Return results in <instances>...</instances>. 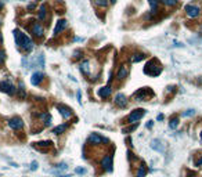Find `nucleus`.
Instances as JSON below:
<instances>
[{
  "label": "nucleus",
  "instance_id": "1",
  "mask_svg": "<svg viewBox=\"0 0 202 177\" xmlns=\"http://www.w3.org/2000/svg\"><path fill=\"white\" fill-rule=\"evenodd\" d=\"M14 37H15V42H17V44L20 47H22L25 51H32V49H33V42L29 39V37L26 36L25 33H22V32H20V31H14Z\"/></svg>",
  "mask_w": 202,
  "mask_h": 177
},
{
  "label": "nucleus",
  "instance_id": "2",
  "mask_svg": "<svg viewBox=\"0 0 202 177\" xmlns=\"http://www.w3.org/2000/svg\"><path fill=\"white\" fill-rule=\"evenodd\" d=\"M155 64H157V60H152L151 63H148V65H147L148 68H145V71H144V72L148 73L150 76H157V75H159L162 69H161V65H155Z\"/></svg>",
  "mask_w": 202,
  "mask_h": 177
},
{
  "label": "nucleus",
  "instance_id": "3",
  "mask_svg": "<svg viewBox=\"0 0 202 177\" xmlns=\"http://www.w3.org/2000/svg\"><path fill=\"white\" fill-rule=\"evenodd\" d=\"M151 95H154V93L151 92L150 88H140L137 93H134V98L137 100V101H145V100H148V97H151Z\"/></svg>",
  "mask_w": 202,
  "mask_h": 177
},
{
  "label": "nucleus",
  "instance_id": "4",
  "mask_svg": "<svg viewBox=\"0 0 202 177\" xmlns=\"http://www.w3.org/2000/svg\"><path fill=\"white\" fill-rule=\"evenodd\" d=\"M0 92L13 95L14 93H15V87H14V85L11 82H8V80H2V82H0Z\"/></svg>",
  "mask_w": 202,
  "mask_h": 177
},
{
  "label": "nucleus",
  "instance_id": "5",
  "mask_svg": "<svg viewBox=\"0 0 202 177\" xmlns=\"http://www.w3.org/2000/svg\"><path fill=\"white\" fill-rule=\"evenodd\" d=\"M144 114H145L144 109H134V111L127 116V122H129V123H136L137 121H140V119L143 118Z\"/></svg>",
  "mask_w": 202,
  "mask_h": 177
},
{
  "label": "nucleus",
  "instance_id": "6",
  "mask_svg": "<svg viewBox=\"0 0 202 177\" xmlns=\"http://www.w3.org/2000/svg\"><path fill=\"white\" fill-rule=\"evenodd\" d=\"M8 126H10L13 130H20V129H22L24 122H22V119H21V118L14 116V118L8 119Z\"/></svg>",
  "mask_w": 202,
  "mask_h": 177
},
{
  "label": "nucleus",
  "instance_id": "7",
  "mask_svg": "<svg viewBox=\"0 0 202 177\" xmlns=\"http://www.w3.org/2000/svg\"><path fill=\"white\" fill-rule=\"evenodd\" d=\"M186 11H187V15L191 17V18H195V17H198L199 13H201L199 7L195 6V4H187V6H186Z\"/></svg>",
  "mask_w": 202,
  "mask_h": 177
},
{
  "label": "nucleus",
  "instance_id": "8",
  "mask_svg": "<svg viewBox=\"0 0 202 177\" xmlns=\"http://www.w3.org/2000/svg\"><path fill=\"white\" fill-rule=\"evenodd\" d=\"M89 141L90 143H93V144H103V143H107V138L103 137V136H100L98 133H91L90 137H89Z\"/></svg>",
  "mask_w": 202,
  "mask_h": 177
},
{
  "label": "nucleus",
  "instance_id": "9",
  "mask_svg": "<svg viewBox=\"0 0 202 177\" xmlns=\"http://www.w3.org/2000/svg\"><path fill=\"white\" fill-rule=\"evenodd\" d=\"M57 109H58V111H60V114L62 115V118L68 119V118H71V116H72V111H71V108L65 107V105L58 104V105H57Z\"/></svg>",
  "mask_w": 202,
  "mask_h": 177
},
{
  "label": "nucleus",
  "instance_id": "10",
  "mask_svg": "<svg viewBox=\"0 0 202 177\" xmlns=\"http://www.w3.org/2000/svg\"><path fill=\"white\" fill-rule=\"evenodd\" d=\"M101 165L107 172H112V156L111 155H105L101 161Z\"/></svg>",
  "mask_w": 202,
  "mask_h": 177
},
{
  "label": "nucleus",
  "instance_id": "11",
  "mask_svg": "<svg viewBox=\"0 0 202 177\" xmlns=\"http://www.w3.org/2000/svg\"><path fill=\"white\" fill-rule=\"evenodd\" d=\"M115 104H116L118 107H121V108L126 107V105H127L126 95H125V94H122V93H118V94L115 95Z\"/></svg>",
  "mask_w": 202,
  "mask_h": 177
},
{
  "label": "nucleus",
  "instance_id": "12",
  "mask_svg": "<svg viewBox=\"0 0 202 177\" xmlns=\"http://www.w3.org/2000/svg\"><path fill=\"white\" fill-rule=\"evenodd\" d=\"M32 33L35 35L36 37H42L43 33H44V31H43V26L40 25L39 22H35L32 25Z\"/></svg>",
  "mask_w": 202,
  "mask_h": 177
},
{
  "label": "nucleus",
  "instance_id": "13",
  "mask_svg": "<svg viewBox=\"0 0 202 177\" xmlns=\"http://www.w3.org/2000/svg\"><path fill=\"white\" fill-rule=\"evenodd\" d=\"M151 148L155 150V151H158V152H165V147H163L162 141H159L158 138H155V140L151 141Z\"/></svg>",
  "mask_w": 202,
  "mask_h": 177
},
{
  "label": "nucleus",
  "instance_id": "14",
  "mask_svg": "<svg viewBox=\"0 0 202 177\" xmlns=\"http://www.w3.org/2000/svg\"><path fill=\"white\" fill-rule=\"evenodd\" d=\"M43 78H44V76H43L42 72H35L32 75V78H31V83H32L33 86H37L43 80Z\"/></svg>",
  "mask_w": 202,
  "mask_h": 177
},
{
  "label": "nucleus",
  "instance_id": "15",
  "mask_svg": "<svg viewBox=\"0 0 202 177\" xmlns=\"http://www.w3.org/2000/svg\"><path fill=\"white\" fill-rule=\"evenodd\" d=\"M65 26H67V21L65 20H60L58 22H57L56 28H54V35H60V33L62 32V31L65 29Z\"/></svg>",
  "mask_w": 202,
  "mask_h": 177
},
{
  "label": "nucleus",
  "instance_id": "16",
  "mask_svg": "<svg viewBox=\"0 0 202 177\" xmlns=\"http://www.w3.org/2000/svg\"><path fill=\"white\" fill-rule=\"evenodd\" d=\"M111 87L109 86H105V87H101L100 90H98V95L100 97H103V98H107V97H109L111 95Z\"/></svg>",
  "mask_w": 202,
  "mask_h": 177
},
{
  "label": "nucleus",
  "instance_id": "17",
  "mask_svg": "<svg viewBox=\"0 0 202 177\" xmlns=\"http://www.w3.org/2000/svg\"><path fill=\"white\" fill-rule=\"evenodd\" d=\"M80 71L85 75H89L90 73V69H89V61H83V63L80 64Z\"/></svg>",
  "mask_w": 202,
  "mask_h": 177
},
{
  "label": "nucleus",
  "instance_id": "18",
  "mask_svg": "<svg viewBox=\"0 0 202 177\" xmlns=\"http://www.w3.org/2000/svg\"><path fill=\"white\" fill-rule=\"evenodd\" d=\"M127 75V68L126 66H121V69H119V72H118V79H125Z\"/></svg>",
  "mask_w": 202,
  "mask_h": 177
},
{
  "label": "nucleus",
  "instance_id": "19",
  "mask_svg": "<svg viewBox=\"0 0 202 177\" xmlns=\"http://www.w3.org/2000/svg\"><path fill=\"white\" fill-rule=\"evenodd\" d=\"M147 174V167L144 163H141V166L138 167V172H137V177H145Z\"/></svg>",
  "mask_w": 202,
  "mask_h": 177
},
{
  "label": "nucleus",
  "instance_id": "20",
  "mask_svg": "<svg viewBox=\"0 0 202 177\" xmlns=\"http://www.w3.org/2000/svg\"><path fill=\"white\" fill-rule=\"evenodd\" d=\"M67 127H68V125H61V126H57L54 130H53V133L54 134H61V133H64V131L67 130Z\"/></svg>",
  "mask_w": 202,
  "mask_h": 177
},
{
  "label": "nucleus",
  "instance_id": "21",
  "mask_svg": "<svg viewBox=\"0 0 202 177\" xmlns=\"http://www.w3.org/2000/svg\"><path fill=\"white\" fill-rule=\"evenodd\" d=\"M177 126H179V118L176 116V118H173L172 121L169 122V127L170 129H176Z\"/></svg>",
  "mask_w": 202,
  "mask_h": 177
},
{
  "label": "nucleus",
  "instance_id": "22",
  "mask_svg": "<svg viewBox=\"0 0 202 177\" xmlns=\"http://www.w3.org/2000/svg\"><path fill=\"white\" fill-rule=\"evenodd\" d=\"M144 58H145L144 54H134V57L132 58V61H133V63H140L141 60H144Z\"/></svg>",
  "mask_w": 202,
  "mask_h": 177
},
{
  "label": "nucleus",
  "instance_id": "23",
  "mask_svg": "<svg viewBox=\"0 0 202 177\" xmlns=\"http://www.w3.org/2000/svg\"><path fill=\"white\" fill-rule=\"evenodd\" d=\"M46 18V6H42L39 8V20H44Z\"/></svg>",
  "mask_w": 202,
  "mask_h": 177
},
{
  "label": "nucleus",
  "instance_id": "24",
  "mask_svg": "<svg viewBox=\"0 0 202 177\" xmlns=\"http://www.w3.org/2000/svg\"><path fill=\"white\" fill-rule=\"evenodd\" d=\"M148 3H150L152 10H157L158 6H159V0H148Z\"/></svg>",
  "mask_w": 202,
  "mask_h": 177
},
{
  "label": "nucleus",
  "instance_id": "25",
  "mask_svg": "<svg viewBox=\"0 0 202 177\" xmlns=\"http://www.w3.org/2000/svg\"><path fill=\"white\" fill-rule=\"evenodd\" d=\"M67 167H68V166H67V163H61V165H58V167H56L53 172H58V173H61L62 170H65Z\"/></svg>",
  "mask_w": 202,
  "mask_h": 177
},
{
  "label": "nucleus",
  "instance_id": "26",
  "mask_svg": "<svg viewBox=\"0 0 202 177\" xmlns=\"http://www.w3.org/2000/svg\"><path fill=\"white\" fill-rule=\"evenodd\" d=\"M94 3L97 4V6H100V7H107L108 2H107V0H94Z\"/></svg>",
  "mask_w": 202,
  "mask_h": 177
},
{
  "label": "nucleus",
  "instance_id": "27",
  "mask_svg": "<svg viewBox=\"0 0 202 177\" xmlns=\"http://www.w3.org/2000/svg\"><path fill=\"white\" fill-rule=\"evenodd\" d=\"M4 61H6V51L0 50V64H4Z\"/></svg>",
  "mask_w": 202,
  "mask_h": 177
},
{
  "label": "nucleus",
  "instance_id": "28",
  "mask_svg": "<svg viewBox=\"0 0 202 177\" xmlns=\"http://www.w3.org/2000/svg\"><path fill=\"white\" fill-rule=\"evenodd\" d=\"M37 145H39V147H50V145H51V141H40V143H37Z\"/></svg>",
  "mask_w": 202,
  "mask_h": 177
},
{
  "label": "nucleus",
  "instance_id": "29",
  "mask_svg": "<svg viewBox=\"0 0 202 177\" xmlns=\"http://www.w3.org/2000/svg\"><path fill=\"white\" fill-rule=\"evenodd\" d=\"M163 3L166 4V6H174L177 3V0H162Z\"/></svg>",
  "mask_w": 202,
  "mask_h": 177
},
{
  "label": "nucleus",
  "instance_id": "30",
  "mask_svg": "<svg viewBox=\"0 0 202 177\" xmlns=\"http://www.w3.org/2000/svg\"><path fill=\"white\" fill-rule=\"evenodd\" d=\"M137 126H138V123H137V125H133V126H130V127H127V129H123V133H129V131H133L134 129L137 127Z\"/></svg>",
  "mask_w": 202,
  "mask_h": 177
},
{
  "label": "nucleus",
  "instance_id": "31",
  "mask_svg": "<svg viewBox=\"0 0 202 177\" xmlns=\"http://www.w3.org/2000/svg\"><path fill=\"white\" fill-rule=\"evenodd\" d=\"M20 95H21V98H24V97H25V90H24L22 83H20Z\"/></svg>",
  "mask_w": 202,
  "mask_h": 177
},
{
  "label": "nucleus",
  "instance_id": "32",
  "mask_svg": "<svg viewBox=\"0 0 202 177\" xmlns=\"http://www.w3.org/2000/svg\"><path fill=\"white\" fill-rule=\"evenodd\" d=\"M195 114V111L194 109H188V111H186L184 114H183V116H191V115Z\"/></svg>",
  "mask_w": 202,
  "mask_h": 177
},
{
  "label": "nucleus",
  "instance_id": "33",
  "mask_svg": "<svg viewBox=\"0 0 202 177\" xmlns=\"http://www.w3.org/2000/svg\"><path fill=\"white\" fill-rule=\"evenodd\" d=\"M75 172H76L78 174H85V173H86V169H83V167H78Z\"/></svg>",
  "mask_w": 202,
  "mask_h": 177
},
{
  "label": "nucleus",
  "instance_id": "34",
  "mask_svg": "<svg viewBox=\"0 0 202 177\" xmlns=\"http://www.w3.org/2000/svg\"><path fill=\"white\" fill-rule=\"evenodd\" d=\"M31 169H32V170H36V169H37V162H32V166H31Z\"/></svg>",
  "mask_w": 202,
  "mask_h": 177
},
{
  "label": "nucleus",
  "instance_id": "35",
  "mask_svg": "<svg viewBox=\"0 0 202 177\" xmlns=\"http://www.w3.org/2000/svg\"><path fill=\"white\" fill-rule=\"evenodd\" d=\"M197 166H201V165H202V158H201V159H199V161H197Z\"/></svg>",
  "mask_w": 202,
  "mask_h": 177
},
{
  "label": "nucleus",
  "instance_id": "36",
  "mask_svg": "<svg viewBox=\"0 0 202 177\" xmlns=\"http://www.w3.org/2000/svg\"><path fill=\"white\" fill-rule=\"evenodd\" d=\"M78 101H79V102L82 101V100H80V92H78Z\"/></svg>",
  "mask_w": 202,
  "mask_h": 177
},
{
  "label": "nucleus",
  "instance_id": "37",
  "mask_svg": "<svg viewBox=\"0 0 202 177\" xmlns=\"http://www.w3.org/2000/svg\"><path fill=\"white\" fill-rule=\"evenodd\" d=\"M163 119V115H158V121H162Z\"/></svg>",
  "mask_w": 202,
  "mask_h": 177
},
{
  "label": "nucleus",
  "instance_id": "38",
  "mask_svg": "<svg viewBox=\"0 0 202 177\" xmlns=\"http://www.w3.org/2000/svg\"><path fill=\"white\" fill-rule=\"evenodd\" d=\"M187 177H195V174H194V173H192V174L188 173V176H187Z\"/></svg>",
  "mask_w": 202,
  "mask_h": 177
},
{
  "label": "nucleus",
  "instance_id": "39",
  "mask_svg": "<svg viewBox=\"0 0 202 177\" xmlns=\"http://www.w3.org/2000/svg\"><path fill=\"white\" fill-rule=\"evenodd\" d=\"M2 7H3V2H2V0H0V8H2Z\"/></svg>",
  "mask_w": 202,
  "mask_h": 177
},
{
  "label": "nucleus",
  "instance_id": "40",
  "mask_svg": "<svg viewBox=\"0 0 202 177\" xmlns=\"http://www.w3.org/2000/svg\"><path fill=\"white\" fill-rule=\"evenodd\" d=\"M58 177H69V176H58Z\"/></svg>",
  "mask_w": 202,
  "mask_h": 177
},
{
  "label": "nucleus",
  "instance_id": "41",
  "mask_svg": "<svg viewBox=\"0 0 202 177\" xmlns=\"http://www.w3.org/2000/svg\"><path fill=\"white\" fill-rule=\"evenodd\" d=\"M111 2H112V3H115V2H116V0H111Z\"/></svg>",
  "mask_w": 202,
  "mask_h": 177
},
{
  "label": "nucleus",
  "instance_id": "42",
  "mask_svg": "<svg viewBox=\"0 0 202 177\" xmlns=\"http://www.w3.org/2000/svg\"><path fill=\"white\" fill-rule=\"evenodd\" d=\"M201 138H202V131H201Z\"/></svg>",
  "mask_w": 202,
  "mask_h": 177
}]
</instances>
